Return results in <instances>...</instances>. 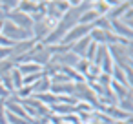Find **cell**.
<instances>
[{"label": "cell", "mask_w": 133, "mask_h": 124, "mask_svg": "<svg viewBox=\"0 0 133 124\" xmlns=\"http://www.w3.org/2000/svg\"><path fill=\"white\" fill-rule=\"evenodd\" d=\"M108 51H109L115 66H118L122 69L131 68V44L129 46H126V44H113V46H108Z\"/></svg>", "instance_id": "obj_1"}, {"label": "cell", "mask_w": 133, "mask_h": 124, "mask_svg": "<svg viewBox=\"0 0 133 124\" xmlns=\"http://www.w3.org/2000/svg\"><path fill=\"white\" fill-rule=\"evenodd\" d=\"M0 35L6 37L11 44H17V42H22V40H29V38H33V33H31V31L20 29L18 26H15V24L9 22V20H4V22H2V28H0Z\"/></svg>", "instance_id": "obj_2"}, {"label": "cell", "mask_w": 133, "mask_h": 124, "mask_svg": "<svg viewBox=\"0 0 133 124\" xmlns=\"http://www.w3.org/2000/svg\"><path fill=\"white\" fill-rule=\"evenodd\" d=\"M91 29H93V26H86V24H77V26H73L66 35H64V38L60 40V44L62 46H71L73 42H77V40H80V38H84V37H88L89 33H91Z\"/></svg>", "instance_id": "obj_3"}, {"label": "cell", "mask_w": 133, "mask_h": 124, "mask_svg": "<svg viewBox=\"0 0 133 124\" xmlns=\"http://www.w3.org/2000/svg\"><path fill=\"white\" fill-rule=\"evenodd\" d=\"M6 20L13 22L15 26H18L20 29H26V31H31V28H33L31 17L26 15V13H22V11H18V9H15V11H11L9 15H6Z\"/></svg>", "instance_id": "obj_4"}, {"label": "cell", "mask_w": 133, "mask_h": 124, "mask_svg": "<svg viewBox=\"0 0 133 124\" xmlns=\"http://www.w3.org/2000/svg\"><path fill=\"white\" fill-rule=\"evenodd\" d=\"M133 8V2H129V0H124V2H120V4H117V6H113V8H109V11L106 13V18L108 20H118L128 9H131Z\"/></svg>", "instance_id": "obj_5"}, {"label": "cell", "mask_w": 133, "mask_h": 124, "mask_svg": "<svg viewBox=\"0 0 133 124\" xmlns=\"http://www.w3.org/2000/svg\"><path fill=\"white\" fill-rule=\"evenodd\" d=\"M111 33L117 35V37L122 38V40H131L133 28H128V26H124V24L118 22V20H111Z\"/></svg>", "instance_id": "obj_6"}, {"label": "cell", "mask_w": 133, "mask_h": 124, "mask_svg": "<svg viewBox=\"0 0 133 124\" xmlns=\"http://www.w3.org/2000/svg\"><path fill=\"white\" fill-rule=\"evenodd\" d=\"M91 42H93V40H91L89 35H88V37H84V38L73 42V44L69 46V51H71L73 55H77L78 58H84V55H86V51H88V48H89Z\"/></svg>", "instance_id": "obj_7"}, {"label": "cell", "mask_w": 133, "mask_h": 124, "mask_svg": "<svg viewBox=\"0 0 133 124\" xmlns=\"http://www.w3.org/2000/svg\"><path fill=\"white\" fill-rule=\"evenodd\" d=\"M73 88H75V82H64V84H51L49 91L57 97H64V95H69L73 97Z\"/></svg>", "instance_id": "obj_8"}, {"label": "cell", "mask_w": 133, "mask_h": 124, "mask_svg": "<svg viewBox=\"0 0 133 124\" xmlns=\"http://www.w3.org/2000/svg\"><path fill=\"white\" fill-rule=\"evenodd\" d=\"M42 8V2H31V0H18V11L26 13V15H35L38 9Z\"/></svg>", "instance_id": "obj_9"}, {"label": "cell", "mask_w": 133, "mask_h": 124, "mask_svg": "<svg viewBox=\"0 0 133 124\" xmlns=\"http://www.w3.org/2000/svg\"><path fill=\"white\" fill-rule=\"evenodd\" d=\"M15 68L18 69V73H20L22 77H28V75H33V73L42 71V68L37 66V64H33V62H20V64L15 66Z\"/></svg>", "instance_id": "obj_10"}, {"label": "cell", "mask_w": 133, "mask_h": 124, "mask_svg": "<svg viewBox=\"0 0 133 124\" xmlns=\"http://www.w3.org/2000/svg\"><path fill=\"white\" fill-rule=\"evenodd\" d=\"M31 88H33V95L48 93L49 88H51V80H49V77H42L40 80H37L35 84H31Z\"/></svg>", "instance_id": "obj_11"}, {"label": "cell", "mask_w": 133, "mask_h": 124, "mask_svg": "<svg viewBox=\"0 0 133 124\" xmlns=\"http://www.w3.org/2000/svg\"><path fill=\"white\" fill-rule=\"evenodd\" d=\"M17 8H18V0H2V2H0V13L4 17L9 15L11 11H15Z\"/></svg>", "instance_id": "obj_12"}, {"label": "cell", "mask_w": 133, "mask_h": 124, "mask_svg": "<svg viewBox=\"0 0 133 124\" xmlns=\"http://www.w3.org/2000/svg\"><path fill=\"white\" fill-rule=\"evenodd\" d=\"M9 77H11V82H13V89L17 91V89H20L22 86H24V77L18 73V69L17 68H13L11 71H9Z\"/></svg>", "instance_id": "obj_13"}, {"label": "cell", "mask_w": 133, "mask_h": 124, "mask_svg": "<svg viewBox=\"0 0 133 124\" xmlns=\"http://www.w3.org/2000/svg\"><path fill=\"white\" fill-rule=\"evenodd\" d=\"M13 95H15L18 100H26V99L33 97V88H31V86H22V88H20V89H17Z\"/></svg>", "instance_id": "obj_14"}, {"label": "cell", "mask_w": 133, "mask_h": 124, "mask_svg": "<svg viewBox=\"0 0 133 124\" xmlns=\"http://www.w3.org/2000/svg\"><path fill=\"white\" fill-rule=\"evenodd\" d=\"M118 22H122L124 26H128V28H133V8L131 9H128L120 18H118Z\"/></svg>", "instance_id": "obj_15"}, {"label": "cell", "mask_w": 133, "mask_h": 124, "mask_svg": "<svg viewBox=\"0 0 133 124\" xmlns=\"http://www.w3.org/2000/svg\"><path fill=\"white\" fill-rule=\"evenodd\" d=\"M117 108L122 109V111H126V113H131V95H128L126 99L118 100L117 102Z\"/></svg>", "instance_id": "obj_16"}, {"label": "cell", "mask_w": 133, "mask_h": 124, "mask_svg": "<svg viewBox=\"0 0 133 124\" xmlns=\"http://www.w3.org/2000/svg\"><path fill=\"white\" fill-rule=\"evenodd\" d=\"M0 124H8V119H6V109H4L2 100H0Z\"/></svg>", "instance_id": "obj_17"}, {"label": "cell", "mask_w": 133, "mask_h": 124, "mask_svg": "<svg viewBox=\"0 0 133 124\" xmlns=\"http://www.w3.org/2000/svg\"><path fill=\"white\" fill-rule=\"evenodd\" d=\"M9 58V48H0V60Z\"/></svg>", "instance_id": "obj_18"}, {"label": "cell", "mask_w": 133, "mask_h": 124, "mask_svg": "<svg viewBox=\"0 0 133 124\" xmlns=\"http://www.w3.org/2000/svg\"><path fill=\"white\" fill-rule=\"evenodd\" d=\"M9 95H11V93H8V91H6V88H4L2 84H0V100H6Z\"/></svg>", "instance_id": "obj_19"}, {"label": "cell", "mask_w": 133, "mask_h": 124, "mask_svg": "<svg viewBox=\"0 0 133 124\" xmlns=\"http://www.w3.org/2000/svg\"><path fill=\"white\" fill-rule=\"evenodd\" d=\"M113 124H131V119L129 120H115Z\"/></svg>", "instance_id": "obj_20"}]
</instances>
